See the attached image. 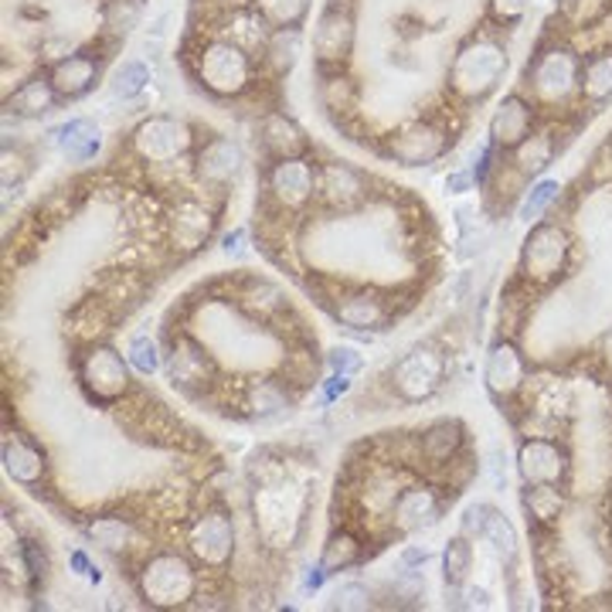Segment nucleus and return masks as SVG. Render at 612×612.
<instances>
[{
  "label": "nucleus",
  "mask_w": 612,
  "mask_h": 612,
  "mask_svg": "<svg viewBox=\"0 0 612 612\" xmlns=\"http://www.w3.org/2000/svg\"><path fill=\"white\" fill-rule=\"evenodd\" d=\"M507 72V49L494 38H474L466 41L456 62H453V72H449V85L456 96L463 100H484L497 89V82L504 79Z\"/></svg>",
  "instance_id": "1"
},
{
  "label": "nucleus",
  "mask_w": 612,
  "mask_h": 612,
  "mask_svg": "<svg viewBox=\"0 0 612 612\" xmlns=\"http://www.w3.org/2000/svg\"><path fill=\"white\" fill-rule=\"evenodd\" d=\"M136 589L157 609H177L198 595V572L184 554L160 551L144 561V569L136 575Z\"/></svg>",
  "instance_id": "2"
},
{
  "label": "nucleus",
  "mask_w": 612,
  "mask_h": 612,
  "mask_svg": "<svg viewBox=\"0 0 612 612\" xmlns=\"http://www.w3.org/2000/svg\"><path fill=\"white\" fill-rule=\"evenodd\" d=\"M198 79L215 96H239L252 82V59L235 41H208L198 52Z\"/></svg>",
  "instance_id": "3"
},
{
  "label": "nucleus",
  "mask_w": 612,
  "mask_h": 612,
  "mask_svg": "<svg viewBox=\"0 0 612 612\" xmlns=\"http://www.w3.org/2000/svg\"><path fill=\"white\" fill-rule=\"evenodd\" d=\"M79 382L85 388V395L96 405H113L129 392V367L123 361L120 351L106 348V344H92L79 354Z\"/></svg>",
  "instance_id": "4"
},
{
  "label": "nucleus",
  "mask_w": 612,
  "mask_h": 612,
  "mask_svg": "<svg viewBox=\"0 0 612 612\" xmlns=\"http://www.w3.org/2000/svg\"><path fill=\"white\" fill-rule=\"evenodd\" d=\"M528 85H531V92L541 103L558 106V103L569 100L575 89H582V65H579V59L569 49H558V44H554V49H544L531 62Z\"/></svg>",
  "instance_id": "5"
},
{
  "label": "nucleus",
  "mask_w": 612,
  "mask_h": 612,
  "mask_svg": "<svg viewBox=\"0 0 612 612\" xmlns=\"http://www.w3.org/2000/svg\"><path fill=\"white\" fill-rule=\"evenodd\" d=\"M191 126L177 116H151L133 129V151L151 164H174L191 151Z\"/></svg>",
  "instance_id": "6"
},
{
  "label": "nucleus",
  "mask_w": 612,
  "mask_h": 612,
  "mask_svg": "<svg viewBox=\"0 0 612 612\" xmlns=\"http://www.w3.org/2000/svg\"><path fill=\"white\" fill-rule=\"evenodd\" d=\"M569 256H572V242H569V235H564V228L538 225L525 239L521 272L531 282H554L564 272V266H569Z\"/></svg>",
  "instance_id": "7"
},
{
  "label": "nucleus",
  "mask_w": 612,
  "mask_h": 612,
  "mask_svg": "<svg viewBox=\"0 0 612 612\" xmlns=\"http://www.w3.org/2000/svg\"><path fill=\"white\" fill-rule=\"evenodd\" d=\"M446 357L436 348H415L395 364V392L405 402H426L443 388Z\"/></svg>",
  "instance_id": "8"
},
{
  "label": "nucleus",
  "mask_w": 612,
  "mask_h": 612,
  "mask_svg": "<svg viewBox=\"0 0 612 612\" xmlns=\"http://www.w3.org/2000/svg\"><path fill=\"white\" fill-rule=\"evenodd\" d=\"M187 548L205 569H225L235 554V528L225 510H208L187 525Z\"/></svg>",
  "instance_id": "9"
},
{
  "label": "nucleus",
  "mask_w": 612,
  "mask_h": 612,
  "mask_svg": "<svg viewBox=\"0 0 612 612\" xmlns=\"http://www.w3.org/2000/svg\"><path fill=\"white\" fill-rule=\"evenodd\" d=\"M517 474L528 487L561 484L569 474V453L554 439H525L517 449Z\"/></svg>",
  "instance_id": "10"
},
{
  "label": "nucleus",
  "mask_w": 612,
  "mask_h": 612,
  "mask_svg": "<svg viewBox=\"0 0 612 612\" xmlns=\"http://www.w3.org/2000/svg\"><path fill=\"white\" fill-rule=\"evenodd\" d=\"M443 517V497L436 494V487L415 484L395 494L392 500V525L402 535H415V531H429Z\"/></svg>",
  "instance_id": "11"
},
{
  "label": "nucleus",
  "mask_w": 612,
  "mask_h": 612,
  "mask_svg": "<svg viewBox=\"0 0 612 612\" xmlns=\"http://www.w3.org/2000/svg\"><path fill=\"white\" fill-rule=\"evenodd\" d=\"M525 378H528V361L525 354L517 351L510 341H497L487 354V364H484V385L487 392L497 398V402H507L514 398L517 392L525 388Z\"/></svg>",
  "instance_id": "12"
},
{
  "label": "nucleus",
  "mask_w": 612,
  "mask_h": 612,
  "mask_svg": "<svg viewBox=\"0 0 612 612\" xmlns=\"http://www.w3.org/2000/svg\"><path fill=\"white\" fill-rule=\"evenodd\" d=\"M446 147H449L446 129L429 123V120H418V123L405 126L398 136H392V157L405 167L433 164L436 157L446 154Z\"/></svg>",
  "instance_id": "13"
},
{
  "label": "nucleus",
  "mask_w": 612,
  "mask_h": 612,
  "mask_svg": "<svg viewBox=\"0 0 612 612\" xmlns=\"http://www.w3.org/2000/svg\"><path fill=\"white\" fill-rule=\"evenodd\" d=\"M269 191L279 208H303L317 195V170L303 157H287L269 170Z\"/></svg>",
  "instance_id": "14"
},
{
  "label": "nucleus",
  "mask_w": 612,
  "mask_h": 612,
  "mask_svg": "<svg viewBox=\"0 0 612 612\" xmlns=\"http://www.w3.org/2000/svg\"><path fill=\"white\" fill-rule=\"evenodd\" d=\"M317 191L323 195V201L331 208L351 211L367 198V184L348 164H326L323 170H317Z\"/></svg>",
  "instance_id": "15"
},
{
  "label": "nucleus",
  "mask_w": 612,
  "mask_h": 612,
  "mask_svg": "<svg viewBox=\"0 0 612 612\" xmlns=\"http://www.w3.org/2000/svg\"><path fill=\"white\" fill-rule=\"evenodd\" d=\"M463 528H466V535H477L480 541H487L500 558H514V551H517V531H514V525L507 521L500 510H494L487 504L469 507Z\"/></svg>",
  "instance_id": "16"
},
{
  "label": "nucleus",
  "mask_w": 612,
  "mask_h": 612,
  "mask_svg": "<svg viewBox=\"0 0 612 612\" xmlns=\"http://www.w3.org/2000/svg\"><path fill=\"white\" fill-rule=\"evenodd\" d=\"M167 371H170V382L184 392H195L205 388L211 382V357L205 348H198L195 341H177L174 351L167 354Z\"/></svg>",
  "instance_id": "17"
},
{
  "label": "nucleus",
  "mask_w": 612,
  "mask_h": 612,
  "mask_svg": "<svg viewBox=\"0 0 612 612\" xmlns=\"http://www.w3.org/2000/svg\"><path fill=\"white\" fill-rule=\"evenodd\" d=\"M246 164V154L242 147L235 144L231 136H215L205 144V151L198 154V174L208 180V184H231L235 177H239Z\"/></svg>",
  "instance_id": "18"
},
{
  "label": "nucleus",
  "mask_w": 612,
  "mask_h": 612,
  "mask_svg": "<svg viewBox=\"0 0 612 612\" xmlns=\"http://www.w3.org/2000/svg\"><path fill=\"white\" fill-rule=\"evenodd\" d=\"M531 120H535V110L528 100L507 96L490 120V139L497 147H521L531 136Z\"/></svg>",
  "instance_id": "19"
},
{
  "label": "nucleus",
  "mask_w": 612,
  "mask_h": 612,
  "mask_svg": "<svg viewBox=\"0 0 612 612\" xmlns=\"http://www.w3.org/2000/svg\"><path fill=\"white\" fill-rule=\"evenodd\" d=\"M297 514L300 504L293 497V487H266L256 504V517L266 538H282V531L290 535V528L297 525Z\"/></svg>",
  "instance_id": "20"
},
{
  "label": "nucleus",
  "mask_w": 612,
  "mask_h": 612,
  "mask_svg": "<svg viewBox=\"0 0 612 612\" xmlns=\"http://www.w3.org/2000/svg\"><path fill=\"white\" fill-rule=\"evenodd\" d=\"M4 469H8V477L14 484L38 487L44 480V469H49V463H44V453L34 443H28L18 433H8V439H4Z\"/></svg>",
  "instance_id": "21"
},
{
  "label": "nucleus",
  "mask_w": 612,
  "mask_h": 612,
  "mask_svg": "<svg viewBox=\"0 0 612 612\" xmlns=\"http://www.w3.org/2000/svg\"><path fill=\"white\" fill-rule=\"evenodd\" d=\"M52 139H55V147L69 160H75V164L92 160L100 154V147H103V133H100V126L92 120H69L59 129H52Z\"/></svg>",
  "instance_id": "22"
},
{
  "label": "nucleus",
  "mask_w": 612,
  "mask_h": 612,
  "mask_svg": "<svg viewBox=\"0 0 612 612\" xmlns=\"http://www.w3.org/2000/svg\"><path fill=\"white\" fill-rule=\"evenodd\" d=\"M96 79H100V59H92L85 52L69 55V59H62L52 69L55 92H59V96H69V100H75V96H82V92H89L92 85H96Z\"/></svg>",
  "instance_id": "23"
},
{
  "label": "nucleus",
  "mask_w": 612,
  "mask_h": 612,
  "mask_svg": "<svg viewBox=\"0 0 612 612\" xmlns=\"http://www.w3.org/2000/svg\"><path fill=\"white\" fill-rule=\"evenodd\" d=\"M463 449V426L456 418H439L433 422V426L422 433L418 439V453L426 463L433 466H446L456 459V453Z\"/></svg>",
  "instance_id": "24"
},
{
  "label": "nucleus",
  "mask_w": 612,
  "mask_h": 612,
  "mask_svg": "<svg viewBox=\"0 0 612 612\" xmlns=\"http://www.w3.org/2000/svg\"><path fill=\"white\" fill-rule=\"evenodd\" d=\"M338 320L351 331H382V323L388 320V307L382 297L374 293H354V297H344L338 307H334Z\"/></svg>",
  "instance_id": "25"
},
{
  "label": "nucleus",
  "mask_w": 612,
  "mask_h": 612,
  "mask_svg": "<svg viewBox=\"0 0 612 612\" xmlns=\"http://www.w3.org/2000/svg\"><path fill=\"white\" fill-rule=\"evenodd\" d=\"M262 144H266V151L272 157L287 160V157H300L307 151V136H303V129L290 116L272 113L262 123Z\"/></svg>",
  "instance_id": "26"
},
{
  "label": "nucleus",
  "mask_w": 612,
  "mask_h": 612,
  "mask_svg": "<svg viewBox=\"0 0 612 612\" xmlns=\"http://www.w3.org/2000/svg\"><path fill=\"white\" fill-rule=\"evenodd\" d=\"M351 18H341V14H326L317 28V55L323 62H341L348 52H351Z\"/></svg>",
  "instance_id": "27"
},
{
  "label": "nucleus",
  "mask_w": 612,
  "mask_h": 612,
  "mask_svg": "<svg viewBox=\"0 0 612 612\" xmlns=\"http://www.w3.org/2000/svg\"><path fill=\"white\" fill-rule=\"evenodd\" d=\"M361 558H364V544H361L351 531H334L331 538H326V544H323L320 564L326 569V575H331V572L354 569V564H357Z\"/></svg>",
  "instance_id": "28"
},
{
  "label": "nucleus",
  "mask_w": 612,
  "mask_h": 612,
  "mask_svg": "<svg viewBox=\"0 0 612 612\" xmlns=\"http://www.w3.org/2000/svg\"><path fill=\"white\" fill-rule=\"evenodd\" d=\"M55 96L59 92H55L52 79H31L14 92L11 110L21 113V116H38V113H49L55 106Z\"/></svg>",
  "instance_id": "29"
},
{
  "label": "nucleus",
  "mask_w": 612,
  "mask_h": 612,
  "mask_svg": "<svg viewBox=\"0 0 612 612\" xmlns=\"http://www.w3.org/2000/svg\"><path fill=\"white\" fill-rule=\"evenodd\" d=\"M582 96L592 103H605L612 96V52L595 55L582 69Z\"/></svg>",
  "instance_id": "30"
},
{
  "label": "nucleus",
  "mask_w": 612,
  "mask_h": 612,
  "mask_svg": "<svg viewBox=\"0 0 612 612\" xmlns=\"http://www.w3.org/2000/svg\"><path fill=\"white\" fill-rule=\"evenodd\" d=\"M85 531L106 551H126L133 541V528H129V521H123V517H96Z\"/></svg>",
  "instance_id": "31"
},
{
  "label": "nucleus",
  "mask_w": 612,
  "mask_h": 612,
  "mask_svg": "<svg viewBox=\"0 0 612 612\" xmlns=\"http://www.w3.org/2000/svg\"><path fill=\"white\" fill-rule=\"evenodd\" d=\"M525 507H528V514L535 517V521H541V525H551V521H558L561 510H564V500H561V490H558V484L528 487V494H525Z\"/></svg>",
  "instance_id": "32"
},
{
  "label": "nucleus",
  "mask_w": 612,
  "mask_h": 612,
  "mask_svg": "<svg viewBox=\"0 0 612 612\" xmlns=\"http://www.w3.org/2000/svg\"><path fill=\"white\" fill-rule=\"evenodd\" d=\"M208 228H211V218L208 211L195 208V205H187L177 218H174V235H177V242L184 249H195L208 239Z\"/></svg>",
  "instance_id": "33"
},
{
  "label": "nucleus",
  "mask_w": 612,
  "mask_h": 612,
  "mask_svg": "<svg viewBox=\"0 0 612 612\" xmlns=\"http://www.w3.org/2000/svg\"><path fill=\"white\" fill-rule=\"evenodd\" d=\"M474 569V548L466 544V538H453L443 551V575L449 589H459Z\"/></svg>",
  "instance_id": "34"
},
{
  "label": "nucleus",
  "mask_w": 612,
  "mask_h": 612,
  "mask_svg": "<svg viewBox=\"0 0 612 612\" xmlns=\"http://www.w3.org/2000/svg\"><path fill=\"white\" fill-rule=\"evenodd\" d=\"M147 82H151V72H147L144 62H123V65L116 69L110 89H113L116 100H133V96H139V92L147 89Z\"/></svg>",
  "instance_id": "35"
},
{
  "label": "nucleus",
  "mask_w": 612,
  "mask_h": 612,
  "mask_svg": "<svg viewBox=\"0 0 612 612\" xmlns=\"http://www.w3.org/2000/svg\"><path fill=\"white\" fill-rule=\"evenodd\" d=\"M126 361L139 371V374H157L164 357H160V348L151 334H136L126 348Z\"/></svg>",
  "instance_id": "36"
},
{
  "label": "nucleus",
  "mask_w": 612,
  "mask_h": 612,
  "mask_svg": "<svg viewBox=\"0 0 612 612\" xmlns=\"http://www.w3.org/2000/svg\"><path fill=\"white\" fill-rule=\"evenodd\" d=\"M266 55L272 59L276 69H290L300 55V31L297 28H279L266 44Z\"/></svg>",
  "instance_id": "37"
},
{
  "label": "nucleus",
  "mask_w": 612,
  "mask_h": 612,
  "mask_svg": "<svg viewBox=\"0 0 612 612\" xmlns=\"http://www.w3.org/2000/svg\"><path fill=\"white\" fill-rule=\"evenodd\" d=\"M517 151V164H521V170L525 174H538V170H544L548 164H551V154H554V147H551V139L548 136H528L521 147H514Z\"/></svg>",
  "instance_id": "38"
},
{
  "label": "nucleus",
  "mask_w": 612,
  "mask_h": 612,
  "mask_svg": "<svg viewBox=\"0 0 612 612\" xmlns=\"http://www.w3.org/2000/svg\"><path fill=\"white\" fill-rule=\"evenodd\" d=\"M558 191H561L558 180H551V177L538 180V184L531 187V191H528L525 205H521V221H538V218L551 208V201L558 198Z\"/></svg>",
  "instance_id": "39"
},
{
  "label": "nucleus",
  "mask_w": 612,
  "mask_h": 612,
  "mask_svg": "<svg viewBox=\"0 0 612 612\" xmlns=\"http://www.w3.org/2000/svg\"><path fill=\"white\" fill-rule=\"evenodd\" d=\"M259 11L279 28H293L307 14V0H259Z\"/></svg>",
  "instance_id": "40"
},
{
  "label": "nucleus",
  "mask_w": 612,
  "mask_h": 612,
  "mask_svg": "<svg viewBox=\"0 0 612 612\" xmlns=\"http://www.w3.org/2000/svg\"><path fill=\"white\" fill-rule=\"evenodd\" d=\"M249 408H256L259 415H276L287 408V392L272 382H256L249 392Z\"/></svg>",
  "instance_id": "41"
},
{
  "label": "nucleus",
  "mask_w": 612,
  "mask_h": 612,
  "mask_svg": "<svg viewBox=\"0 0 612 612\" xmlns=\"http://www.w3.org/2000/svg\"><path fill=\"white\" fill-rule=\"evenodd\" d=\"M139 21V0H110L106 4V28L129 31Z\"/></svg>",
  "instance_id": "42"
},
{
  "label": "nucleus",
  "mask_w": 612,
  "mask_h": 612,
  "mask_svg": "<svg viewBox=\"0 0 612 612\" xmlns=\"http://www.w3.org/2000/svg\"><path fill=\"white\" fill-rule=\"evenodd\" d=\"M334 609H367L371 605V592H367V585H361V582H344L338 592H334V602H331Z\"/></svg>",
  "instance_id": "43"
},
{
  "label": "nucleus",
  "mask_w": 612,
  "mask_h": 612,
  "mask_svg": "<svg viewBox=\"0 0 612 612\" xmlns=\"http://www.w3.org/2000/svg\"><path fill=\"white\" fill-rule=\"evenodd\" d=\"M487 477H490L494 490H507V456L500 446H494L487 456Z\"/></svg>",
  "instance_id": "44"
},
{
  "label": "nucleus",
  "mask_w": 612,
  "mask_h": 612,
  "mask_svg": "<svg viewBox=\"0 0 612 612\" xmlns=\"http://www.w3.org/2000/svg\"><path fill=\"white\" fill-rule=\"evenodd\" d=\"M528 4H531V0H490L494 14H497L500 21H510V24L525 18Z\"/></svg>",
  "instance_id": "45"
},
{
  "label": "nucleus",
  "mask_w": 612,
  "mask_h": 612,
  "mask_svg": "<svg viewBox=\"0 0 612 612\" xmlns=\"http://www.w3.org/2000/svg\"><path fill=\"white\" fill-rule=\"evenodd\" d=\"M331 367H334V374H354L361 367V354L351 348H338V351H331Z\"/></svg>",
  "instance_id": "46"
},
{
  "label": "nucleus",
  "mask_w": 612,
  "mask_h": 612,
  "mask_svg": "<svg viewBox=\"0 0 612 612\" xmlns=\"http://www.w3.org/2000/svg\"><path fill=\"white\" fill-rule=\"evenodd\" d=\"M24 561H28V575H31L34 582L44 579V569H49V558H44V551H41L34 541L24 544Z\"/></svg>",
  "instance_id": "47"
},
{
  "label": "nucleus",
  "mask_w": 612,
  "mask_h": 612,
  "mask_svg": "<svg viewBox=\"0 0 612 612\" xmlns=\"http://www.w3.org/2000/svg\"><path fill=\"white\" fill-rule=\"evenodd\" d=\"M348 388H351V374H334V378L326 382V388H323V398H320V402H334V398H341Z\"/></svg>",
  "instance_id": "48"
},
{
  "label": "nucleus",
  "mask_w": 612,
  "mask_h": 612,
  "mask_svg": "<svg viewBox=\"0 0 612 612\" xmlns=\"http://www.w3.org/2000/svg\"><path fill=\"white\" fill-rule=\"evenodd\" d=\"M446 187H449V191H456V195H463L466 187H469V177H466V174H453V177L446 180Z\"/></svg>",
  "instance_id": "49"
},
{
  "label": "nucleus",
  "mask_w": 612,
  "mask_h": 612,
  "mask_svg": "<svg viewBox=\"0 0 612 612\" xmlns=\"http://www.w3.org/2000/svg\"><path fill=\"white\" fill-rule=\"evenodd\" d=\"M242 239H246V235H242V231H235V235H228V239H225V252H242Z\"/></svg>",
  "instance_id": "50"
},
{
  "label": "nucleus",
  "mask_w": 612,
  "mask_h": 612,
  "mask_svg": "<svg viewBox=\"0 0 612 612\" xmlns=\"http://www.w3.org/2000/svg\"><path fill=\"white\" fill-rule=\"evenodd\" d=\"M605 354H609V361H612V334H609V341H605Z\"/></svg>",
  "instance_id": "51"
},
{
  "label": "nucleus",
  "mask_w": 612,
  "mask_h": 612,
  "mask_svg": "<svg viewBox=\"0 0 612 612\" xmlns=\"http://www.w3.org/2000/svg\"><path fill=\"white\" fill-rule=\"evenodd\" d=\"M609 525H612V500H609Z\"/></svg>",
  "instance_id": "52"
}]
</instances>
